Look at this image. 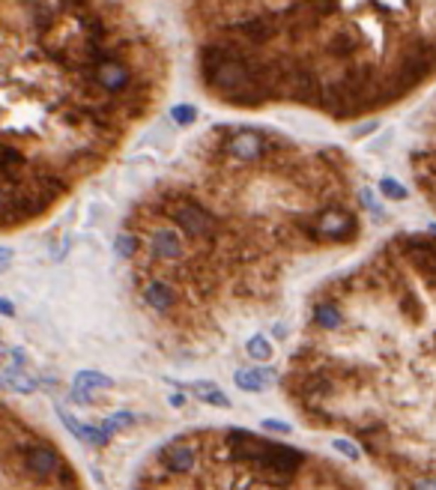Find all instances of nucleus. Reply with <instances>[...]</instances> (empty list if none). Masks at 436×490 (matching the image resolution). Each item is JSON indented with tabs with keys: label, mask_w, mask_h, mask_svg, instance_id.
<instances>
[{
	"label": "nucleus",
	"mask_w": 436,
	"mask_h": 490,
	"mask_svg": "<svg viewBox=\"0 0 436 490\" xmlns=\"http://www.w3.org/2000/svg\"><path fill=\"white\" fill-rule=\"evenodd\" d=\"M239 31L249 36L254 45H260V42H266V39H272V33H275V21L272 18H251V21H245V24H239Z\"/></svg>",
	"instance_id": "4"
},
{
	"label": "nucleus",
	"mask_w": 436,
	"mask_h": 490,
	"mask_svg": "<svg viewBox=\"0 0 436 490\" xmlns=\"http://www.w3.org/2000/svg\"><path fill=\"white\" fill-rule=\"evenodd\" d=\"M170 117L177 120V123H192V120L197 117V111H195V108H188V105H177V108L170 111Z\"/></svg>",
	"instance_id": "6"
},
{
	"label": "nucleus",
	"mask_w": 436,
	"mask_h": 490,
	"mask_svg": "<svg viewBox=\"0 0 436 490\" xmlns=\"http://www.w3.org/2000/svg\"><path fill=\"white\" fill-rule=\"evenodd\" d=\"M329 48H332V54H353L359 48V42L353 36H347V33H338L335 39H332Z\"/></svg>",
	"instance_id": "5"
},
{
	"label": "nucleus",
	"mask_w": 436,
	"mask_h": 490,
	"mask_svg": "<svg viewBox=\"0 0 436 490\" xmlns=\"http://www.w3.org/2000/svg\"><path fill=\"white\" fill-rule=\"evenodd\" d=\"M365 209L341 150L224 129L126 212V299L156 350L207 362L278 317L308 272L356 251Z\"/></svg>",
	"instance_id": "1"
},
{
	"label": "nucleus",
	"mask_w": 436,
	"mask_h": 490,
	"mask_svg": "<svg viewBox=\"0 0 436 490\" xmlns=\"http://www.w3.org/2000/svg\"><path fill=\"white\" fill-rule=\"evenodd\" d=\"M0 490H87L66 445L0 395Z\"/></svg>",
	"instance_id": "3"
},
{
	"label": "nucleus",
	"mask_w": 436,
	"mask_h": 490,
	"mask_svg": "<svg viewBox=\"0 0 436 490\" xmlns=\"http://www.w3.org/2000/svg\"><path fill=\"white\" fill-rule=\"evenodd\" d=\"M129 490H374L344 460L239 425H197L158 442Z\"/></svg>",
	"instance_id": "2"
}]
</instances>
